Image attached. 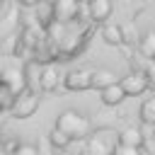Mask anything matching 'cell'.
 Instances as JSON below:
<instances>
[{"mask_svg": "<svg viewBox=\"0 0 155 155\" xmlns=\"http://www.w3.org/2000/svg\"><path fill=\"white\" fill-rule=\"evenodd\" d=\"M56 128L65 131L73 140H75V138H87V136H90V119H87L82 111L65 109V111L58 114V119H56Z\"/></svg>", "mask_w": 155, "mask_h": 155, "instance_id": "1", "label": "cell"}, {"mask_svg": "<svg viewBox=\"0 0 155 155\" xmlns=\"http://www.w3.org/2000/svg\"><path fill=\"white\" fill-rule=\"evenodd\" d=\"M119 136L111 131H97L87 138L85 145V155H114V150L119 148Z\"/></svg>", "mask_w": 155, "mask_h": 155, "instance_id": "2", "label": "cell"}, {"mask_svg": "<svg viewBox=\"0 0 155 155\" xmlns=\"http://www.w3.org/2000/svg\"><path fill=\"white\" fill-rule=\"evenodd\" d=\"M36 107H39V97L34 92H24V94H17V99L12 104V114L19 119H27L36 111Z\"/></svg>", "mask_w": 155, "mask_h": 155, "instance_id": "3", "label": "cell"}, {"mask_svg": "<svg viewBox=\"0 0 155 155\" xmlns=\"http://www.w3.org/2000/svg\"><path fill=\"white\" fill-rule=\"evenodd\" d=\"M80 12V0H56L53 2V19L68 24L78 17Z\"/></svg>", "mask_w": 155, "mask_h": 155, "instance_id": "4", "label": "cell"}, {"mask_svg": "<svg viewBox=\"0 0 155 155\" xmlns=\"http://www.w3.org/2000/svg\"><path fill=\"white\" fill-rule=\"evenodd\" d=\"M121 85H124V90H126L128 97H136V94H143V92L148 90L150 80H148L145 73H131V75L121 78Z\"/></svg>", "mask_w": 155, "mask_h": 155, "instance_id": "5", "label": "cell"}, {"mask_svg": "<svg viewBox=\"0 0 155 155\" xmlns=\"http://www.w3.org/2000/svg\"><path fill=\"white\" fill-rule=\"evenodd\" d=\"M68 90H87L92 87V70H73L63 78Z\"/></svg>", "mask_w": 155, "mask_h": 155, "instance_id": "6", "label": "cell"}, {"mask_svg": "<svg viewBox=\"0 0 155 155\" xmlns=\"http://www.w3.org/2000/svg\"><path fill=\"white\" fill-rule=\"evenodd\" d=\"M126 97H128V94H126V90H124L121 80L102 90V102H104V104H109V107H114V104H121Z\"/></svg>", "mask_w": 155, "mask_h": 155, "instance_id": "7", "label": "cell"}, {"mask_svg": "<svg viewBox=\"0 0 155 155\" xmlns=\"http://www.w3.org/2000/svg\"><path fill=\"white\" fill-rule=\"evenodd\" d=\"M114 82H119V80H116V73H111V70H107V68L92 70V87H97L99 92H102L104 87L114 85Z\"/></svg>", "mask_w": 155, "mask_h": 155, "instance_id": "8", "label": "cell"}, {"mask_svg": "<svg viewBox=\"0 0 155 155\" xmlns=\"http://www.w3.org/2000/svg\"><path fill=\"white\" fill-rule=\"evenodd\" d=\"M119 143L121 145H131V148H140L143 145V131L136 126H128L119 133Z\"/></svg>", "mask_w": 155, "mask_h": 155, "instance_id": "9", "label": "cell"}, {"mask_svg": "<svg viewBox=\"0 0 155 155\" xmlns=\"http://www.w3.org/2000/svg\"><path fill=\"white\" fill-rule=\"evenodd\" d=\"M111 15V0H90V17L94 22H104Z\"/></svg>", "mask_w": 155, "mask_h": 155, "instance_id": "10", "label": "cell"}, {"mask_svg": "<svg viewBox=\"0 0 155 155\" xmlns=\"http://www.w3.org/2000/svg\"><path fill=\"white\" fill-rule=\"evenodd\" d=\"M58 80H61L58 68L56 65H48V68H44V73L39 78V85H41V90H56L58 87Z\"/></svg>", "mask_w": 155, "mask_h": 155, "instance_id": "11", "label": "cell"}, {"mask_svg": "<svg viewBox=\"0 0 155 155\" xmlns=\"http://www.w3.org/2000/svg\"><path fill=\"white\" fill-rule=\"evenodd\" d=\"M140 53H143L148 61L155 58V29H148V31L143 34V39H140Z\"/></svg>", "mask_w": 155, "mask_h": 155, "instance_id": "12", "label": "cell"}, {"mask_svg": "<svg viewBox=\"0 0 155 155\" xmlns=\"http://www.w3.org/2000/svg\"><path fill=\"white\" fill-rule=\"evenodd\" d=\"M102 39L114 46V44H121V41H124V31H121V27H116V24H107V27L102 29Z\"/></svg>", "mask_w": 155, "mask_h": 155, "instance_id": "13", "label": "cell"}, {"mask_svg": "<svg viewBox=\"0 0 155 155\" xmlns=\"http://www.w3.org/2000/svg\"><path fill=\"white\" fill-rule=\"evenodd\" d=\"M140 119H143V124H150V126H155V97H148L143 104H140Z\"/></svg>", "mask_w": 155, "mask_h": 155, "instance_id": "14", "label": "cell"}, {"mask_svg": "<svg viewBox=\"0 0 155 155\" xmlns=\"http://www.w3.org/2000/svg\"><path fill=\"white\" fill-rule=\"evenodd\" d=\"M70 140H73V138H70L65 131H61V128H53V131H51V145H53L56 150H63Z\"/></svg>", "mask_w": 155, "mask_h": 155, "instance_id": "15", "label": "cell"}, {"mask_svg": "<svg viewBox=\"0 0 155 155\" xmlns=\"http://www.w3.org/2000/svg\"><path fill=\"white\" fill-rule=\"evenodd\" d=\"M114 155H140V150H138V148H131V145H121V143H119V148L114 150Z\"/></svg>", "mask_w": 155, "mask_h": 155, "instance_id": "16", "label": "cell"}, {"mask_svg": "<svg viewBox=\"0 0 155 155\" xmlns=\"http://www.w3.org/2000/svg\"><path fill=\"white\" fill-rule=\"evenodd\" d=\"M15 155H39V153H36V148H34V145H19Z\"/></svg>", "mask_w": 155, "mask_h": 155, "instance_id": "17", "label": "cell"}, {"mask_svg": "<svg viewBox=\"0 0 155 155\" xmlns=\"http://www.w3.org/2000/svg\"><path fill=\"white\" fill-rule=\"evenodd\" d=\"M145 75H148V80H150V82H155V58L148 63V68H145Z\"/></svg>", "mask_w": 155, "mask_h": 155, "instance_id": "18", "label": "cell"}, {"mask_svg": "<svg viewBox=\"0 0 155 155\" xmlns=\"http://www.w3.org/2000/svg\"><path fill=\"white\" fill-rule=\"evenodd\" d=\"M22 5H36V2H41V0H19Z\"/></svg>", "mask_w": 155, "mask_h": 155, "instance_id": "19", "label": "cell"}, {"mask_svg": "<svg viewBox=\"0 0 155 155\" xmlns=\"http://www.w3.org/2000/svg\"><path fill=\"white\" fill-rule=\"evenodd\" d=\"M53 155H70V153H68V150H65V148H63V150H56V153H53Z\"/></svg>", "mask_w": 155, "mask_h": 155, "instance_id": "20", "label": "cell"}, {"mask_svg": "<svg viewBox=\"0 0 155 155\" xmlns=\"http://www.w3.org/2000/svg\"><path fill=\"white\" fill-rule=\"evenodd\" d=\"M44 2H51V5H53V2H56V0H44Z\"/></svg>", "mask_w": 155, "mask_h": 155, "instance_id": "21", "label": "cell"}]
</instances>
